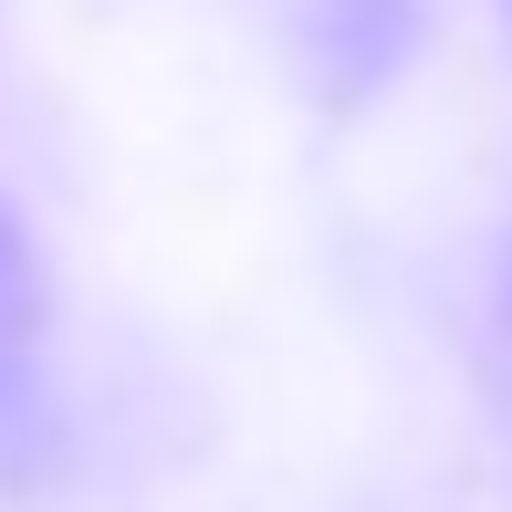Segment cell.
<instances>
[{"mask_svg":"<svg viewBox=\"0 0 512 512\" xmlns=\"http://www.w3.org/2000/svg\"><path fill=\"white\" fill-rule=\"evenodd\" d=\"M53 450V304H42L32 230L0 199V481Z\"/></svg>","mask_w":512,"mask_h":512,"instance_id":"1","label":"cell"}]
</instances>
